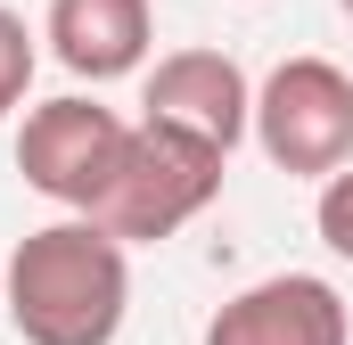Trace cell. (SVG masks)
Returning a JSON list of instances; mask_svg holds the SVG:
<instances>
[{
    "instance_id": "cell-1",
    "label": "cell",
    "mask_w": 353,
    "mask_h": 345,
    "mask_svg": "<svg viewBox=\"0 0 353 345\" xmlns=\"http://www.w3.org/2000/svg\"><path fill=\"white\" fill-rule=\"evenodd\" d=\"M123 304H132V255L90 214L25 230L0 271V313L17 321L25 345H115Z\"/></svg>"
},
{
    "instance_id": "cell-2",
    "label": "cell",
    "mask_w": 353,
    "mask_h": 345,
    "mask_svg": "<svg viewBox=\"0 0 353 345\" xmlns=\"http://www.w3.org/2000/svg\"><path fill=\"white\" fill-rule=\"evenodd\" d=\"M222 172L230 157L214 148V140H197V132H173V124H132V140H123V165L107 181V197H99V230H115L123 247H148V239H173L181 222H197L214 197H222Z\"/></svg>"
},
{
    "instance_id": "cell-3",
    "label": "cell",
    "mask_w": 353,
    "mask_h": 345,
    "mask_svg": "<svg viewBox=\"0 0 353 345\" xmlns=\"http://www.w3.org/2000/svg\"><path fill=\"white\" fill-rule=\"evenodd\" d=\"M255 148L296 181L353 165V75L337 58H279L255 90Z\"/></svg>"
},
{
    "instance_id": "cell-4",
    "label": "cell",
    "mask_w": 353,
    "mask_h": 345,
    "mask_svg": "<svg viewBox=\"0 0 353 345\" xmlns=\"http://www.w3.org/2000/svg\"><path fill=\"white\" fill-rule=\"evenodd\" d=\"M123 140H132V124H123L115 107L66 90V99H41V107L25 115V132H17V172H25V189H41L50 206L99 214L107 181L123 165Z\"/></svg>"
},
{
    "instance_id": "cell-5",
    "label": "cell",
    "mask_w": 353,
    "mask_h": 345,
    "mask_svg": "<svg viewBox=\"0 0 353 345\" xmlns=\"http://www.w3.org/2000/svg\"><path fill=\"white\" fill-rule=\"evenodd\" d=\"M205 345H353V321L321 271H271L205 321Z\"/></svg>"
},
{
    "instance_id": "cell-6",
    "label": "cell",
    "mask_w": 353,
    "mask_h": 345,
    "mask_svg": "<svg viewBox=\"0 0 353 345\" xmlns=\"http://www.w3.org/2000/svg\"><path fill=\"white\" fill-rule=\"evenodd\" d=\"M140 107H148V124H173V132L214 140L222 157L255 132V90L239 75V58H222V50H173V58H157Z\"/></svg>"
},
{
    "instance_id": "cell-7",
    "label": "cell",
    "mask_w": 353,
    "mask_h": 345,
    "mask_svg": "<svg viewBox=\"0 0 353 345\" xmlns=\"http://www.w3.org/2000/svg\"><path fill=\"white\" fill-rule=\"evenodd\" d=\"M50 58L83 83H115V75H140L148 66V41H157V8L148 0H50V25H41Z\"/></svg>"
},
{
    "instance_id": "cell-8",
    "label": "cell",
    "mask_w": 353,
    "mask_h": 345,
    "mask_svg": "<svg viewBox=\"0 0 353 345\" xmlns=\"http://www.w3.org/2000/svg\"><path fill=\"white\" fill-rule=\"evenodd\" d=\"M25 90H33V33H25L17 8H0V115H8Z\"/></svg>"
},
{
    "instance_id": "cell-9",
    "label": "cell",
    "mask_w": 353,
    "mask_h": 345,
    "mask_svg": "<svg viewBox=\"0 0 353 345\" xmlns=\"http://www.w3.org/2000/svg\"><path fill=\"white\" fill-rule=\"evenodd\" d=\"M312 222H321V247L353 263V165L321 181V206H312Z\"/></svg>"
},
{
    "instance_id": "cell-10",
    "label": "cell",
    "mask_w": 353,
    "mask_h": 345,
    "mask_svg": "<svg viewBox=\"0 0 353 345\" xmlns=\"http://www.w3.org/2000/svg\"><path fill=\"white\" fill-rule=\"evenodd\" d=\"M337 8H345V17H353V0H337Z\"/></svg>"
}]
</instances>
